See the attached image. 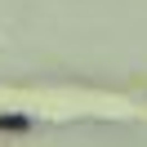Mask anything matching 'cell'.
Instances as JSON below:
<instances>
[{
	"instance_id": "obj_1",
	"label": "cell",
	"mask_w": 147,
	"mask_h": 147,
	"mask_svg": "<svg viewBox=\"0 0 147 147\" xmlns=\"http://www.w3.org/2000/svg\"><path fill=\"white\" fill-rule=\"evenodd\" d=\"M0 129H31V116H0Z\"/></svg>"
}]
</instances>
